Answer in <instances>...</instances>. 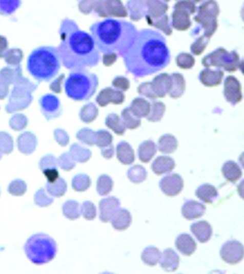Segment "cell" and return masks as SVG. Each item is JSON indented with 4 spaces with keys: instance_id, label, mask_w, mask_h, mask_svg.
Masks as SVG:
<instances>
[{
    "instance_id": "cell-27",
    "label": "cell",
    "mask_w": 244,
    "mask_h": 274,
    "mask_svg": "<svg viewBox=\"0 0 244 274\" xmlns=\"http://www.w3.org/2000/svg\"><path fill=\"white\" fill-rule=\"evenodd\" d=\"M63 214L69 220H74L79 218L81 215V207L75 201L70 200L63 205Z\"/></svg>"
},
{
    "instance_id": "cell-34",
    "label": "cell",
    "mask_w": 244,
    "mask_h": 274,
    "mask_svg": "<svg viewBox=\"0 0 244 274\" xmlns=\"http://www.w3.org/2000/svg\"><path fill=\"white\" fill-rule=\"evenodd\" d=\"M91 179L86 174H80L74 176L72 179V187L74 191L78 192H85L91 185Z\"/></svg>"
},
{
    "instance_id": "cell-5",
    "label": "cell",
    "mask_w": 244,
    "mask_h": 274,
    "mask_svg": "<svg viewBox=\"0 0 244 274\" xmlns=\"http://www.w3.org/2000/svg\"><path fill=\"white\" fill-rule=\"evenodd\" d=\"M98 84L96 74L86 70L73 71L65 82V92L74 100H89L96 92Z\"/></svg>"
},
{
    "instance_id": "cell-20",
    "label": "cell",
    "mask_w": 244,
    "mask_h": 274,
    "mask_svg": "<svg viewBox=\"0 0 244 274\" xmlns=\"http://www.w3.org/2000/svg\"><path fill=\"white\" fill-rule=\"evenodd\" d=\"M117 157L122 164L129 165L135 161V153L129 143L122 141L117 147Z\"/></svg>"
},
{
    "instance_id": "cell-38",
    "label": "cell",
    "mask_w": 244,
    "mask_h": 274,
    "mask_svg": "<svg viewBox=\"0 0 244 274\" xmlns=\"http://www.w3.org/2000/svg\"><path fill=\"white\" fill-rule=\"evenodd\" d=\"M27 191L26 183L22 180H15L10 183L8 187V192L15 196H22Z\"/></svg>"
},
{
    "instance_id": "cell-44",
    "label": "cell",
    "mask_w": 244,
    "mask_h": 274,
    "mask_svg": "<svg viewBox=\"0 0 244 274\" xmlns=\"http://www.w3.org/2000/svg\"><path fill=\"white\" fill-rule=\"evenodd\" d=\"M13 150V141L10 135L0 133V152L2 153H11Z\"/></svg>"
},
{
    "instance_id": "cell-45",
    "label": "cell",
    "mask_w": 244,
    "mask_h": 274,
    "mask_svg": "<svg viewBox=\"0 0 244 274\" xmlns=\"http://www.w3.org/2000/svg\"><path fill=\"white\" fill-rule=\"evenodd\" d=\"M57 166L58 160L52 155L45 156L39 162V167L42 171H45V170L51 169V168H56Z\"/></svg>"
},
{
    "instance_id": "cell-13",
    "label": "cell",
    "mask_w": 244,
    "mask_h": 274,
    "mask_svg": "<svg viewBox=\"0 0 244 274\" xmlns=\"http://www.w3.org/2000/svg\"><path fill=\"white\" fill-rule=\"evenodd\" d=\"M125 101V95L118 91H114L111 88L104 89L96 98V102L100 107H106L110 102L119 105Z\"/></svg>"
},
{
    "instance_id": "cell-31",
    "label": "cell",
    "mask_w": 244,
    "mask_h": 274,
    "mask_svg": "<svg viewBox=\"0 0 244 274\" xmlns=\"http://www.w3.org/2000/svg\"><path fill=\"white\" fill-rule=\"evenodd\" d=\"M106 125L117 135H121L126 132V126L117 114H111L108 115L106 119Z\"/></svg>"
},
{
    "instance_id": "cell-51",
    "label": "cell",
    "mask_w": 244,
    "mask_h": 274,
    "mask_svg": "<svg viewBox=\"0 0 244 274\" xmlns=\"http://www.w3.org/2000/svg\"><path fill=\"white\" fill-rule=\"evenodd\" d=\"M55 137H56L57 142L61 145H63V146L67 145L68 141H69V138H68V135L62 130H56L55 132Z\"/></svg>"
},
{
    "instance_id": "cell-50",
    "label": "cell",
    "mask_w": 244,
    "mask_h": 274,
    "mask_svg": "<svg viewBox=\"0 0 244 274\" xmlns=\"http://www.w3.org/2000/svg\"><path fill=\"white\" fill-rule=\"evenodd\" d=\"M113 86L117 89L126 91L129 88V82L125 77H117L113 81Z\"/></svg>"
},
{
    "instance_id": "cell-6",
    "label": "cell",
    "mask_w": 244,
    "mask_h": 274,
    "mask_svg": "<svg viewBox=\"0 0 244 274\" xmlns=\"http://www.w3.org/2000/svg\"><path fill=\"white\" fill-rule=\"evenodd\" d=\"M25 253L35 264H44L54 259L56 254V244L53 238L44 234L33 235L27 241Z\"/></svg>"
},
{
    "instance_id": "cell-12",
    "label": "cell",
    "mask_w": 244,
    "mask_h": 274,
    "mask_svg": "<svg viewBox=\"0 0 244 274\" xmlns=\"http://www.w3.org/2000/svg\"><path fill=\"white\" fill-rule=\"evenodd\" d=\"M206 211V206L201 202L196 201H187L183 205L181 214L187 220H193L203 217Z\"/></svg>"
},
{
    "instance_id": "cell-55",
    "label": "cell",
    "mask_w": 244,
    "mask_h": 274,
    "mask_svg": "<svg viewBox=\"0 0 244 274\" xmlns=\"http://www.w3.org/2000/svg\"><path fill=\"white\" fill-rule=\"evenodd\" d=\"M64 77H65V76H61V77H59V78L56 80V82H53V84L51 85L50 89H51L52 91L56 92V93H59V92H61L60 85Z\"/></svg>"
},
{
    "instance_id": "cell-23",
    "label": "cell",
    "mask_w": 244,
    "mask_h": 274,
    "mask_svg": "<svg viewBox=\"0 0 244 274\" xmlns=\"http://www.w3.org/2000/svg\"><path fill=\"white\" fill-rule=\"evenodd\" d=\"M157 153L155 143L152 141H144L140 144L138 153L139 160L143 163H149Z\"/></svg>"
},
{
    "instance_id": "cell-17",
    "label": "cell",
    "mask_w": 244,
    "mask_h": 274,
    "mask_svg": "<svg viewBox=\"0 0 244 274\" xmlns=\"http://www.w3.org/2000/svg\"><path fill=\"white\" fill-rule=\"evenodd\" d=\"M175 161L169 156H158L152 163V171L157 175H162L173 171Z\"/></svg>"
},
{
    "instance_id": "cell-53",
    "label": "cell",
    "mask_w": 244,
    "mask_h": 274,
    "mask_svg": "<svg viewBox=\"0 0 244 274\" xmlns=\"http://www.w3.org/2000/svg\"><path fill=\"white\" fill-rule=\"evenodd\" d=\"M7 49H8V43L4 37L0 36V59L4 57L7 54Z\"/></svg>"
},
{
    "instance_id": "cell-40",
    "label": "cell",
    "mask_w": 244,
    "mask_h": 274,
    "mask_svg": "<svg viewBox=\"0 0 244 274\" xmlns=\"http://www.w3.org/2000/svg\"><path fill=\"white\" fill-rule=\"evenodd\" d=\"M77 138L79 139L82 142L89 145H93L96 144V133L91 131L90 129L85 128L80 131L77 135Z\"/></svg>"
},
{
    "instance_id": "cell-3",
    "label": "cell",
    "mask_w": 244,
    "mask_h": 274,
    "mask_svg": "<svg viewBox=\"0 0 244 274\" xmlns=\"http://www.w3.org/2000/svg\"><path fill=\"white\" fill-rule=\"evenodd\" d=\"M95 44L101 53H117L123 56L136 38L135 27L126 20L107 19L90 28Z\"/></svg>"
},
{
    "instance_id": "cell-48",
    "label": "cell",
    "mask_w": 244,
    "mask_h": 274,
    "mask_svg": "<svg viewBox=\"0 0 244 274\" xmlns=\"http://www.w3.org/2000/svg\"><path fill=\"white\" fill-rule=\"evenodd\" d=\"M138 92L140 95H145V96L150 98L152 100H155L157 99V96L154 93L153 87H152V84H150V83H146V84L139 86V89H138Z\"/></svg>"
},
{
    "instance_id": "cell-26",
    "label": "cell",
    "mask_w": 244,
    "mask_h": 274,
    "mask_svg": "<svg viewBox=\"0 0 244 274\" xmlns=\"http://www.w3.org/2000/svg\"><path fill=\"white\" fill-rule=\"evenodd\" d=\"M68 185L63 178H58L55 182L48 183L47 184V190L50 196L53 197H62L66 193Z\"/></svg>"
},
{
    "instance_id": "cell-37",
    "label": "cell",
    "mask_w": 244,
    "mask_h": 274,
    "mask_svg": "<svg viewBox=\"0 0 244 274\" xmlns=\"http://www.w3.org/2000/svg\"><path fill=\"white\" fill-rule=\"evenodd\" d=\"M98 115V110L95 107L94 104H88L83 107L82 110L80 117L83 121L86 123H90L96 119Z\"/></svg>"
},
{
    "instance_id": "cell-16",
    "label": "cell",
    "mask_w": 244,
    "mask_h": 274,
    "mask_svg": "<svg viewBox=\"0 0 244 274\" xmlns=\"http://www.w3.org/2000/svg\"><path fill=\"white\" fill-rule=\"evenodd\" d=\"M160 264L165 270L169 272L175 271L179 266V256L173 249L168 248L161 254Z\"/></svg>"
},
{
    "instance_id": "cell-24",
    "label": "cell",
    "mask_w": 244,
    "mask_h": 274,
    "mask_svg": "<svg viewBox=\"0 0 244 274\" xmlns=\"http://www.w3.org/2000/svg\"><path fill=\"white\" fill-rule=\"evenodd\" d=\"M161 253L156 247H147L142 253V260L148 266H155L160 262Z\"/></svg>"
},
{
    "instance_id": "cell-15",
    "label": "cell",
    "mask_w": 244,
    "mask_h": 274,
    "mask_svg": "<svg viewBox=\"0 0 244 274\" xmlns=\"http://www.w3.org/2000/svg\"><path fill=\"white\" fill-rule=\"evenodd\" d=\"M177 249L185 256H190L196 249V241L188 234H181L175 241Z\"/></svg>"
},
{
    "instance_id": "cell-22",
    "label": "cell",
    "mask_w": 244,
    "mask_h": 274,
    "mask_svg": "<svg viewBox=\"0 0 244 274\" xmlns=\"http://www.w3.org/2000/svg\"><path fill=\"white\" fill-rule=\"evenodd\" d=\"M36 146L35 137L31 133H25L18 138V148L22 153L25 154H31L33 153Z\"/></svg>"
},
{
    "instance_id": "cell-52",
    "label": "cell",
    "mask_w": 244,
    "mask_h": 274,
    "mask_svg": "<svg viewBox=\"0 0 244 274\" xmlns=\"http://www.w3.org/2000/svg\"><path fill=\"white\" fill-rule=\"evenodd\" d=\"M101 154L106 159H111L114 154V145L111 144L105 148L101 149Z\"/></svg>"
},
{
    "instance_id": "cell-54",
    "label": "cell",
    "mask_w": 244,
    "mask_h": 274,
    "mask_svg": "<svg viewBox=\"0 0 244 274\" xmlns=\"http://www.w3.org/2000/svg\"><path fill=\"white\" fill-rule=\"evenodd\" d=\"M116 59H117V56L115 53H108L104 56V64L107 66H110L115 62Z\"/></svg>"
},
{
    "instance_id": "cell-56",
    "label": "cell",
    "mask_w": 244,
    "mask_h": 274,
    "mask_svg": "<svg viewBox=\"0 0 244 274\" xmlns=\"http://www.w3.org/2000/svg\"><path fill=\"white\" fill-rule=\"evenodd\" d=\"M237 192L239 193V197L244 200V180L241 181L240 184L238 185Z\"/></svg>"
},
{
    "instance_id": "cell-42",
    "label": "cell",
    "mask_w": 244,
    "mask_h": 274,
    "mask_svg": "<svg viewBox=\"0 0 244 274\" xmlns=\"http://www.w3.org/2000/svg\"><path fill=\"white\" fill-rule=\"evenodd\" d=\"M96 144L100 149L105 148L112 144L113 137L109 132L106 131H99L96 133Z\"/></svg>"
},
{
    "instance_id": "cell-2",
    "label": "cell",
    "mask_w": 244,
    "mask_h": 274,
    "mask_svg": "<svg viewBox=\"0 0 244 274\" xmlns=\"http://www.w3.org/2000/svg\"><path fill=\"white\" fill-rule=\"evenodd\" d=\"M59 54L64 66L73 71L96 66L100 60L93 37L78 28L75 22L65 19L59 28Z\"/></svg>"
},
{
    "instance_id": "cell-10",
    "label": "cell",
    "mask_w": 244,
    "mask_h": 274,
    "mask_svg": "<svg viewBox=\"0 0 244 274\" xmlns=\"http://www.w3.org/2000/svg\"><path fill=\"white\" fill-rule=\"evenodd\" d=\"M120 201L115 197L102 199L99 202V219L104 223L111 221L116 213L120 208Z\"/></svg>"
},
{
    "instance_id": "cell-35",
    "label": "cell",
    "mask_w": 244,
    "mask_h": 274,
    "mask_svg": "<svg viewBox=\"0 0 244 274\" xmlns=\"http://www.w3.org/2000/svg\"><path fill=\"white\" fill-rule=\"evenodd\" d=\"M21 4V0H0V14H12L19 8Z\"/></svg>"
},
{
    "instance_id": "cell-43",
    "label": "cell",
    "mask_w": 244,
    "mask_h": 274,
    "mask_svg": "<svg viewBox=\"0 0 244 274\" xmlns=\"http://www.w3.org/2000/svg\"><path fill=\"white\" fill-rule=\"evenodd\" d=\"M35 202L38 206L47 207L53 203V199L46 193L44 189L41 188L35 193Z\"/></svg>"
},
{
    "instance_id": "cell-36",
    "label": "cell",
    "mask_w": 244,
    "mask_h": 274,
    "mask_svg": "<svg viewBox=\"0 0 244 274\" xmlns=\"http://www.w3.org/2000/svg\"><path fill=\"white\" fill-rule=\"evenodd\" d=\"M165 107L162 102H154L152 104L151 110L147 116V120L150 121L157 122L161 120L165 114Z\"/></svg>"
},
{
    "instance_id": "cell-19",
    "label": "cell",
    "mask_w": 244,
    "mask_h": 274,
    "mask_svg": "<svg viewBox=\"0 0 244 274\" xmlns=\"http://www.w3.org/2000/svg\"><path fill=\"white\" fill-rule=\"evenodd\" d=\"M196 196L204 202L213 203L218 197V192L215 186L205 184L196 189Z\"/></svg>"
},
{
    "instance_id": "cell-1",
    "label": "cell",
    "mask_w": 244,
    "mask_h": 274,
    "mask_svg": "<svg viewBox=\"0 0 244 274\" xmlns=\"http://www.w3.org/2000/svg\"><path fill=\"white\" fill-rule=\"evenodd\" d=\"M126 69L135 77L155 74L169 65L170 52L165 37L157 31L144 29L125 53Z\"/></svg>"
},
{
    "instance_id": "cell-46",
    "label": "cell",
    "mask_w": 244,
    "mask_h": 274,
    "mask_svg": "<svg viewBox=\"0 0 244 274\" xmlns=\"http://www.w3.org/2000/svg\"><path fill=\"white\" fill-rule=\"evenodd\" d=\"M19 50H11L5 55V60L7 64L10 65H13V66H17V64H20L21 60L23 58V53L21 51L17 56L15 55L17 54Z\"/></svg>"
},
{
    "instance_id": "cell-21",
    "label": "cell",
    "mask_w": 244,
    "mask_h": 274,
    "mask_svg": "<svg viewBox=\"0 0 244 274\" xmlns=\"http://www.w3.org/2000/svg\"><path fill=\"white\" fill-rule=\"evenodd\" d=\"M223 176L226 178V181L230 182H236L238 180L242 177V171L237 163L233 161H228L223 165L221 169Z\"/></svg>"
},
{
    "instance_id": "cell-57",
    "label": "cell",
    "mask_w": 244,
    "mask_h": 274,
    "mask_svg": "<svg viewBox=\"0 0 244 274\" xmlns=\"http://www.w3.org/2000/svg\"><path fill=\"white\" fill-rule=\"evenodd\" d=\"M239 163L242 165V167L244 169V153L239 156Z\"/></svg>"
},
{
    "instance_id": "cell-4",
    "label": "cell",
    "mask_w": 244,
    "mask_h": 274,
    "mask_svg": "<svg viewBox=\"0 0 244 274\" xmlns=\"http://www.w3.org/2000/svg\"><path fill=\"white\" fill-rule=\"evenodd\" d=\"M60 57L56 48L43 46L34 50L28 59V70L38 81H50L60 69Z\"/></svg>"
},
{
    "instance_id": "cell-28",
    "label": "cell",
    "mask_w": 244,
    "mask_h": 274,
    "mask_svg": "<svg viewBox=\"0 0 244 274\" xmlns=\"http://www.w3.org/2000/svg\"><path fill=\"white\" fill-rule=\"evenodd\" d=\"M114 186V182L109 176L101 175L98 178L97 183H96V190L98 194L101 196H108L111 193Z\"/></svg>"
},
{
    "instance_id": "cell-11",
    "label": "cell",
    "mask_w": 244,
    "mask_h": 274,
    "mask_svg": "<svg viewBox=\"0 0 244 274\" xmlns=\"http://www.w3.org/2000/svg\"><path fill=\"white\" fill-rule=\"evenodd\" d=\"M42 112L47 120L56 118L61 114L59 99L52 95H47L40 99Z\"/></svg>"
},
{
    "instance_id": "cell-47",
    "label": "cell",
    "mask_w": 244,
    "mask_h": 274,
    "mask_svg": "<svg viewBox=\"0 0 244 274\" xmlns=\"http://www.w3.org/2000/svg\"><path fill=\"white\" fill-rule=\"evenodd\" d=\"M27 124V119L25 116L17 115L13 117L10 120V126L14 130L20 131L25 128Z\"/></svg>"
},
{
    "instance_id": "cell-8",
    "label": "cell",
    "mask_w": 244,
    "mask_h": 274,
    "mask_svg": "<svg viewBox=\"0 0 244 274\" xmlns=\"http://www.w3.org/2000/svg\"><path fill=\"white\" fill-rule=\"evenodd\" d=\"M32 96L28 91H25L22 86H17L13 89L11 97L6 109L8 113L24 110L32 102Z\"/></svg>"
},
{
    "instance_id": "cell-41",
    "label": "cell",
    "mask_w": 244,
    "mask_h": 274,
    "mask_svg": "<svg viewBox=\"0 0 244 274\" xmlns=\"http://www.w3.org/2000/svg\"><path fill=\"white\" fill-rule=\"evenodd\" d=\"M58 165L64 171H69L75 166L76 161L74 160L71 153H64L58 159Z\"/></svg>"
},
{
    "instance_id": "cell-18",
    "label": "cell",
    "mask_w": 244,
    "mask_h": 274,
    "mask_svg": "<svg viewBox=\"0 0 244 274\" xmlns=\"http://www.w3.org/2000/svg\"><path fill=\"white\" fill-rule=\"evenodd\" d=\"M132 215L125 208H119L111 222L114 229L117 230H126L132 223Z\"/></svg>"
},
{
    "instance_id": "cell-9",
    "label": "cell",
    "mask_w": 244,
    "mask_h": 274,
    "mask_svg": "<svg viewBox=\"0 0 244 274\" xmlns=\"http://www.w3.org/2000/svg\"><path fill=\"white\" fill-rule=\"evenodd\" d=\"M184 182L181 176L177 174H169L162 178L160 187L168 196H176L182 191Z\"/></svg>"
},
{
    "instance_id": "cell-58",
    "label": "cell",
    "mask_w": 244,
    "mask_h": 274,
    "mask_svg": "<svg viewBox=\"0 0 244 274\" xmlns=\"http://www.w3.org/2000/svg\"><path fill=\"white\" fill-rule=\"evenodd\" d=\"M1 157H2V153L0 152V159H1Z\"/></svg>"
},
{
    "instance_id": "cell-39",
    "label": "cell",
    "mask_w": 244,
    "mask_h": 274,
    "mask_svg": "<svg viewBox=\"0 0 244 274\" xmlns=\"http://www.w3.org/2000/svg\"><path fill=\"white\" fill-rule=\"evenodd\" d=\"M81 214L86 220H93L96 217V208L93 202L86 201L81 206Z\"/></svg>"
},
{
    "instance_id": "cell-7",
    "label": "cell",
    "mask_w": 244,
    "mask_h": 274,
    "mask_svg": "<svg viewBox=\"0 0 244 274\" xmlns=\"http://www.w3.org/2000/svg\"><path fill=\"white\" fill-rule=\"evenodd\" d=\"M221 259L229 264L239 263L244 257V247L239 241L231 240L223 245L220 251Z\"/></svg>"
},
{
    "instance_id": "cell-25",
    "label": "cell",
    "mask_w": 244,
    "mask_h": 274,
    "mask_svg": "<svg viewBox=\"0 0 244 274\" xmlns=\"http://www.w3.org/2000/svg\"><path fill=\"white\" fill-rule=\"evenodd\" d=\"M130 109L135 116L140 118V117H146L149 115L150 105L145 99L137 98L134 99L133 102L131 104Z\"/></svg>"
},
{
    "instance_id": "cell-30",
    "label": "cell",
    "mask_w": 244,
    "mask_h": 274,
    "mask_svg": "<svg viewBox=\"0 0 244 274\" xmlns=\"http://www.w3.org/2000/svg\"><path fill=\"white\" fill-rule=\"evenodd\" d=\"M121 120L126 128L131 130L135 129L141 124L140 119L132 113L130 108L125 109L122 111Z\"/></svg>"
},
{
    "instance_id": "cell-14",
    "label": "cell",
    "mask_w": 244,
    "mask_h": 274,
    "mask_svg": "<svg viewBox=\"0 0 244 274\" xmlns=\"http://www.w3.org/2000/svg\"><path fill=\"white\" fill-rule=\"evenodd\" d=\"M191 231L198 241L201 243H206L212 236V227L207 221H199L191 226Z\"/></svg>"
},
{
    "instance_id": "cell-32",
    "label": "cell",
    "mask_w": 244,
    "mask_h": 274,
    "mask_svg": "<svg viewBox=\"0 0 244 274\" xmlns=\"http://www.w3.org/2000/svg\"><path fill=\"white\" fill-rule=\"evenodd\" d=\"M177 148L175 137L170 135H164L159 140L158 149L163 153H172Z\"/></svg>"
},
{
    "instance_id": "cell-29",
    "label": "cell",
    "mask_w": 244,
    "mask_h": 274,
    "mask_svg": "<svg viewBox=\"0 0 244 274\" xmlns=\"http://www.w3.org/2000/svg\"><path fill=\"white\" fill-rule=\"evenodd\" d=\"M147 172L144 166L135 165L128 171V177L134 184H140L147 179Z\"/></svg>"
},
{
    "instance_id": "cell-49",
    "label": "cell",
    "mask_w": 244,
    "mask_h": 274,
    "mask_svg": "<svg viewBox=\"0 0 244 274\" xmlns=\"http://www.w3.org/2000/svg\"><path fill=\"white\" fill-rule=\"evenodd\" d=\"M45 177H47L48 183L55 182L59 177V172L56 168H51V169L45 170L43 171Z\"/></svg>"
},
{
    "instance_id": "cell-33",
    "label": "cell",
    "mask_w": 244,
    "mask_h": 274,
    "mask_svg": "<svg viewBox=\"0 0 244 274\" xmlns=\"http://www.w3.org/2000/svg\"><path fill=\"white\" fill-rule=\"evenodd\" d=\"M70 153L76 162L81 163H86L92 156V153L89 150L83 148L78 144H76L71 147V153Z\"/></svg>"
}]
</instances>
